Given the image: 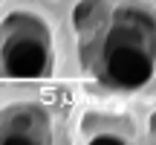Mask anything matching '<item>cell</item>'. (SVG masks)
I'll use <instances>...</instances> for the list:
<instances>
[{"instance_id": "6da1fadb", "label": "cell", "mask_w": 156, "mask_h": 145, "mask_svg": "<svg viewBox=\"0 0 156 145\" xmlns=\"http://www.w3.org/2000/svg\"><path fill=\"white\" fill-rule=\"evenodd\" d=\"M133 26L122 23L113 29V46H107V72L122 87H142L153 76V64L139 46H133Z\"/></svg>"}, {"instance_id": "7a4b0ae2", "label": "cell", "mask_w": 156, "mask_h": 145, "mask_svg": "<svg viewBox=\"0 0 156 145\" xmlns=\"http://www.w3.org/2000/svg\"><path fill=\"white\" fill-rule=\"evenodd\" d=\"M44 67V50L35 41H20L9 50V72L12 76H38Z\"/></svg>"}]
</instances>
